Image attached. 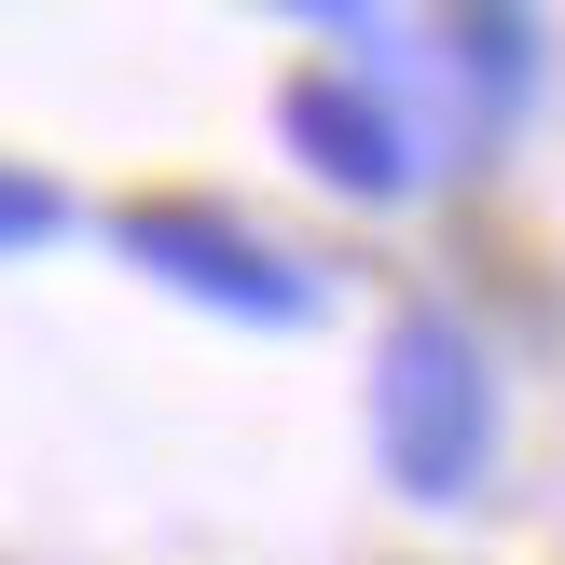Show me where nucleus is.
I'll use <instances>...</instances> for the list:
<instances>
[{
    "mask_svg": "<svg viewBox=\"0 0 565 565\" xmlns=\"http://www.w3.org/2000/svg\"><path fill=\"white\" fill-rule=\"evenodd\" d=\"M125 248H138L152 276H180V290L235 303V318H318V276H290L263 235H235V221H193V207H138V221H125Z\"/></svg>",
    "mask_w": 565,
    "mask_h": 565,
    "instance_id": "f03ea898",
    "label": "nucleus"
},
{
    "mask_svg": "<svg viewBox=\"0 0 565 565\" xmlns=\"http://www.w3.org/2000/svg\"><path fill=\"white\" fill-rule=\"evenodd\" d=\"M373 428H386V469L401 497H469L497 456V373L456 318H401L386 331V373H373Z\"/></svg>",
    "mask_w": 565,
    "mask_h": 565,
    "instance_id": "f257e3e1",
    "label": "nucleus"
},
{
    "mask_svg": "<svg viewBox=\"0 0 565 565\" xmlns=\"http://www.w3.org/2000/svg\"><path fill=\"white\" fill-rule=\"evenodd\" d=\"M28 235H55V193H42V180H14V166H0V248H28Z\"/></svg>",
    "mask_w": 565,
    "mask_h": 565,
    "instance_id": "20e7f679",
    "label": "nucleus"
},
{
    "mask_svg": "<svg viewBox=\"0 0 565 565\" xmlns=\"http://www.w3.org/2000/svg\"><path fill=\"white\" fill-rule=\"evenodd\" d=\"M290 138H303V166L345 180V193H414V138H401V110H386L373 83H290Z\"/></svg>",
    "mask_w": 565,
    "mask_h": 565,
    "instance_id": "7ed1b4c3",
    "label": "nucleus"
}]
</instances>
